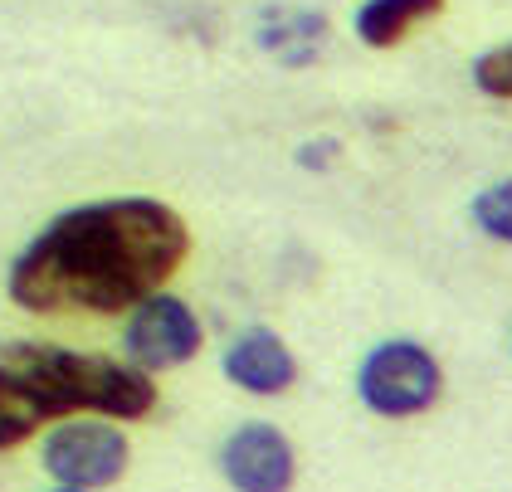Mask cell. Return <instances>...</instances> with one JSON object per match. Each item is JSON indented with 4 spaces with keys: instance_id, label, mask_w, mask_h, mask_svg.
I'll use <instances>...</instances> for the list:
<instances>
[{
    "instance_id": "1",
    "label": "cell",
    "mask_w": 512,
    "mask_h": 492,
    "mask_svg": "<svg viewBox=\"0 0 512 492\" xmlns=\"http://www.w3.org/2000/svg\"><path fill=\"white\" fill-rule=\"evenodd\" d=\"M186 220L147 195L88 200L15 254L5 293L25 312H122L152 298L186 264Z\"/></svg>"
},
{
    "instance_id": "2",
    "label": "cell",
    "mask_w": 512,
    "mask_h": 492,
    "mask_svg": "<svg viewBox=\"0 0 512 492\" xmlns=\"http://www.w3.org/2000/svg\"><path fill=\"white\" fill-rule=\"evenodd\" d=\"M152 405L157 385L137 366L40 341L0 346V454L20 449L49 419H142Z\"/></svg>"
},
{
    "instance_id": "3",
    "label": "cell",
    "mask_w": 512,
    "mask_h": 492,
    "mask_svg": "<svg viewBox=\"0 0 512 492\" xmlns=\"http://www.w3.org/2000/svg\"><path fill=\"white\" fill-rule=\"evenodd\" d=\"M444 390V371L430 356V346L410 337L381 341L366 351V361L356 366V395L371 415L381 419H410L425 415Z\"/></svg>"
},
{
    "instance_id": "4",
    "label": "cell",
    "mask_w": 512,
    "mask_h": 492,
    "mask_svg": "<svg viewBox=\"0 0 512 492\" xmlns=\"http://www.w3.org/2000/svg\"><path fill=\"white\" fill-rule=\"evenodd\" d=\"M44 473L59 483V488H113L122 473H127V458L132 444L118 424H59L49 439H44Z\"/></svg>"
},
{
    "instance_id": "5",
    "label": "cell",
    "mask_w": 512,
    "mask_h": 492,
    "mask_svg": "<svg viewBox=\"0 0 512 492\" xmlns=\"http://www.w3.org/2000/svg\"><path fill=\"white\" fill-rule=\"evenodd\" d=\"M122 346H127V361L147 376L152 371H176L200 351V322L181 298L157 288L152 298L137 303L127 332H122Z\"/></svg>"
},
{
    "instance_id": "6",
    "label": "cell",
    "mask_w": 512,
    "mask_h": 492,
    "mask_svg": "<svg viewBox=\"0 0 512 492\" xmlns=\"http://www.w3.org/2000/svg\"><path fill=\"white\" fill-rule=\"evenodd\" d=\"M220 473L235 492H288L298 454L283 429H274L269 419H249L220 444Z\"/></svg>"
},
{
    "instance_id": "7",
    "label": "cell",
    "mask_w": 512,
    "mask_h": 492,
    "mask_svg": "<svg viewBox=\"0 0 512 492\" xmlns=\"http://www.w3.org/2000/svg\"><path fill=\"white\" fill-rule=\"evenodd\" d=\"M332 35V20L322 10H303V5H264L259 25H254V44L283 64V69H308L322 59Z\"/></svg>"
},
{
    "instance_id": "8",
    "label": "cell",
    "mask_w": 512,
    "mask_h": 492,
    "mask_svg": "<svg viewBox=\"0 0 512 492\" xmlns=\"http://www.w3.org/2000/svg\"><path fill=\"white\" fill-rule=\"evenodd\" d=\"M225 376L235 380L239 390H249V395H283L293 380H298V361H293V351L283 346L278 332L269 327H249V332H239L230 346H225Z\"/></svg>"
},
{
    "instance_id": "9",
    "label": "cell",
    "mask_w": 512,
    "mask_h": 492,
    "mask_svg": "<svg viewBox=\"0 0 512 492\" xmlns=\"http://www.w3.org/2000/svg\"><path fill=\"white\" fill-rule=\"evenodd\" d=\"M444 0H361L352 15V30L366 49H395L420 20H434Z\"/></svg>"
},
{
    "instance_id": "10",
    "label": "cell",
    "mask_w": 512,
    "mask_h": 492,
    "mask_svg": "<svg viewBox=\"0 0 512 492\" xmlns=\"http://www.w3.org/2000/svg\"><path fill=\"white\" fill-rule=\"evenodd\" d=\"M469 220L483 229L488 239L512 244V176H508V181H493V186H483L478 195H473Z\"/></svg>"
},
{
    "instance_id": "11",
    "label": "cell",
    "mask_w": 512,
    "mask_h": 492,
    "mask_svg": "<svg viewBox=\"0 0 512 492\" xmlns=\"http://www.w3.org/2000/svg\"><path fill=\"white\" fill-rule=\"evenodd\" d=\"M473 88L488 93V98H503L512 103V39L508 44H493L473 59Z\"/></svg>"
},
{
    "instance_id": "12",
    "label": "cell",
    "mask_w": 512,
    "mask_h": 492,
    "mask_svg": "<svg viewBox=\"0 0 512 492\" xmlns=\"http://www.w3.org/2000/svg\"><path fill=\"white\" fill-rule=\"evenodd\" d=\"M293 161H298L303 171H332V166L342 161V142H337V137H317V142H303Z\"/></svg>"
},
{
    "instance_id": "13",
    "label": "cell",
    "mask_w": 512,
    "mask_h": 492,
    "mask_svg": "<svg viewBox=\"0 0 512 492\" xmlns=\"http://www.w3.org/2000/svg\"><path fill=\"white\" fill-rule=\"evenodd\" d=\"M54 492H83V488H54Z\"/></svg>"
}]
</instances>
